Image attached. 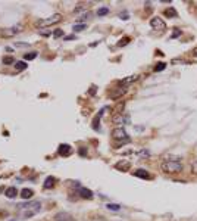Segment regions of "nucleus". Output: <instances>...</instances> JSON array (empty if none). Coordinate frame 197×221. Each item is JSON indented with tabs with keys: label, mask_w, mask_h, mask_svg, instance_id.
Here are the masks:
<instances>
[{
	"label": "nucleus",
	"mask_w": 197,
	"mask_h": 221,
	"mask_svg": "<svg viewBox=\"0 0 197 221\" xmlns=\"http://www.w3.org/2000/svg\"><path fill=\"white\" fill-rule=\"evenodd\" d=\"M28 68V63H25V62H15V69L16 71H24V69Z\"/></svg>",
	"instance_id": "aec40b11"
},
{
	"label": "nucleus",
	"mask_w": 197,
	"mask_h": 221,
	"mask_svg": "<svg viewBox=\"0 0 197 221\" xmlns=\"http://www.w3.org/2000/svg\"><path fill=\"white\" fill-rule=\"evenodd\" d=\"M137 155H138V156H150V152H149L147 149H143V150H140Z\"/></svg>",
	"instance_id": "7c9ffc66"
},
{
	"label": "nucleus",
	"mask_w": 197,
	"mask_h": 221,
	"mask_svg": "<svg viewBox=\"0 0 197 221\" xmlns=\"http://www.w3.org/2000/svg\"><path fill=\"white\" fill-rule=\"evenodd\" d=\"M3 63L5 65H12V63H15V60L12 56H6V58H3Z\"/></svg>",
	"instance_id": "a878e982"
},
{
	"label": "nucleus",
	"mask_w": 197,
	"mask_h": 221,
	"mask_svg": "<svg viewBox=\"0 0 197 221\" xmlns=\"http://www.w3.org/2000/svg\"><path fill=\"white\" fill-rule=\"evenodd\" d=\"M160 168L166 174H180L184 170V165L180 161H165L160 164Z\"/></svg>",
	"instance_id": "f257e3e1"
},
{
	"label": "nucleus",
	"mask_w": 197,
	"mask_h": 221,
	"mask_svg": "<svg viewBox=\"0 0 197 221\" xmlns=\"http://www.w3.org/2000/svg\"><path fill=\"white\" fill-rule=\"evenodd\" d=\"M33 196H34V190H33V189H27V187H25V189H22V190H21V197H22V199H25V201L31 199Z\"/></svg>",
	"instance_id": "2eb2a0df"
},
{
	"label": "nucleus",
	"mask_w": 197,
	"mask_h": 221,
	"mask_svg": "<svg viewBox=\"0 0 197 221\" xmlns=\"http://www.w3.org/2000/svg\"><path fill=\"white\" fill-rule=\"evenodd\" d=\"M5 196H6V197H9V199H15V197H16L18 196V189L16 187H8V189H6V190H5Z\"/></svg>",
	"instance_id": "ddd939ff"
},
{
	"label": "nucleus",
	"mask_w": 197,
	"mask_h": 221,
	"mask_svg": "<svg viewBox=\"0 0 197 221\" xmlns=\"http://www.w3.org/2000/svg\"><path fill=\"white\" fill-rule=\"evenodd\" d=\"M88 221H105L103 218H94V220H88Z\"/></svg>",
	"instance_id": "c9c22d12"
},
{
	"label": "nucleus",
	"mask_w": 197,
	"mask_h": 221,
	"mask_svg": "<svg viewBox=\"0 0 197 221\" xmlns=\"http://www.w3.org/2000/svg\"><path fill=\"white\" fill-rule=\"evenodd\" d=\"M74 38V35H68V37H65V40H72Z\"/></svg>",
	"instance_id": "f704fd0d"
},
{
	"label": "nucleus",
	"mask_w": 197,
	"mask_h": 221,
	"mask_svg": "<svg viewBox=\"0 0 197 221\" xmlns=\"http://www.w3.org/2000/svg\"><path fill=\"white\" fill-rule=\"evenodd\" d=\"M18 208L21 211L25 209H33V211H41V202L40 201H30V202H25V204H19Z\"/></svg>",
	"instance_id": "39448f33"
},
{
	"label": "nucleus",
	"mask_w": 197,
	"mask_h": 221,
	"mask_svg": "<svg viewBox=\"0 0 197 221\" xmlns=\"http://www.w3.org/2000/svg\"><path fill=\"white\" fill-rule=\"evenodd\" d=\"M107 13H109V8H106V6H103V8H100L97 10L99 16H105V15H107Z\"/></svg>",
	"instance_id": "b1692460"
},
{
	"label": "nucleus",
	"mask_w": 197,
	"mask_h": 221,
	"mask_svg": "<svg viewBox=\"0 0 197 221\" xmlns=\"http://www.w3.org/2000/svg\"><path fill=\"white\" fill-rule=\"evenodd\" d=\"M62 21V15L60 13H53L52 16L46 18V19H40V21H37L35 22V25L37 27H50V25H55V24H58Z\"/></svg>",
	"instance_id": "f03ea898"
},
{
	"label": "nucleus",
	"mask_w": 197,
	"mask_h": 221,
	"mask_svg": "<svg viewBox=\"0 0 197 221\" xmlns=\"http://www.w3.org/2000/svg\"><path fill=\"white\" fill-rule=\"evenodd\" d=\"M37 212H40V211H33V209H25V211H22V212H21V217H22V218H30V217H33V215H35Z\"/></svg>",
	"instance_id": "a211bd4d"
},
{
	"label": "nucleus",
	"mask_w": 197,
	"mask_h": 221,
	"mask_svg": "<svg viewBox=\"0 0 197 221\" xmlns=\"http://www.w3.org/2000/svg\"><path fill=\"white\" fill-rule=\"evenodd\" d=\"M180 35H181V31L178 30V28H175V30H174V33H172V35H171V38H178Z\"/></svg>",
	"instance_id": "c756f323"
},
{
	"label": "nucleus",
	"mask_w": 197,
	"mask_h": 221,
	"mask_svg": "<svg viewBox=\"0 0 197 221\" xmlns=\"http://www.w3.org/2000/svg\"><path fill=\"white\" fill-rule=\"evenodd\" d=\"M2 192H5V187H3V186L0 187V193H2Z\"/></svg>",
	"instance_id": "58836bf2"
},
{
	"label": "nucleus",
	"mask_w": 197,
	"mask_h": 221,
	"mask_svg": "<svg viewBox=\"0 0 197 221\" xmlns=\"http://www.w3.org/2000/svg\"><path fill=\"white\" fill-rule=\"evenodd\" d=\"M85 9H87V8H84V6H81V5H80V6H77V8L74 9V12H75V13H78V12H81V10H85Z\"/></svg>",
	"instance_id": "473e14b6"
},
{
	"label": "nucleus",
	"mask_w": 197,
	"mask_h": 221,
	"mask_svg": "<svg viewBox=\"0 0 197 221\" xmlns=\"http://www.w3.org/2000/svg\"><path fill=\"white\" fill-rule=\"evenodd\" d=\"M112 137H113V140H118V142H130V136L124 127H116L112 131Z\"/></svg>",
	"instance_id": "20e7f679"
},
{
	"label": "nucleus",
	"mask_w": 197,
	"mask_h": 221,
	"mask_svg": "<svg viewBox=\"0 0 197 221\" xmlns=\"http://www.w3.org/2000/svg\"><path fill=\"white\" fill-rule=\"evenodd\" d=\"M80 155H81V156H85V155H87V152H85V147H81V149H80Z\"/></svg>",
	"instance_id": "72a5a7b5"
},
{
	"label": "nucleus",
	"mask_w": 197,
	"mask_h": 221,
	"mask_svg": "<svg viewBox=\"0 0 197 221\" xmlns=\"http://www.w3.org/2000/svg\"><path fill=\"white\" fill-rule=\"evenodd\" d=\"M72 220V215L68 212H58L53 217V221H71Z\"/></svg>",
	"instance_id": "9d476101"
},
{
	"label": "nucleus",
	"mask_w": 197,
	"mask_h": 221,
	"mask_svg": "<svg viewBox=\"0 0 197 221\" xmlns=\"http://www.w3.org/2000/svg\"><path fill=\"white\" fill-rule=\"evenodd\" d=\"M115 168L118 171H122V172H127V171L131 168V162L130 161H119L115 164Z\"/></svg>",
	"instance_id": "6e6552de"
},
{
	"label": "nucleus",
	"mask_w": 197,
	"mask_h": 221,
	"mask_svg": "<svg viewBox=\"0 0 197 221\" xmlns=\"http://www.w3.org/2000/svg\"><path fill=\"white\" fill-rule=\"evenodd\" d=\"M53 37H55V38H60V37H63V31H62V30H55V31H53Z\"/></svg>",
	"instance_id": "bb28decb"
},
{
	"label": "nucleus",
	"mask_w": 197,
	"mask_h": 221,
	"mask_svg": "<svg viewBox=\"0 0 197 221\" xmlns=\"http://www.w3.org/2000/svg\"><path fill=\"white\" fill-rule=\"evenodd\" d=\"M24 31V25H21V24H18V25H13V27H9V28H5V30H2V33L0 35L2 37H13V35L19 34V33H22Z\"/></svg>",
	"instance_id": "7ed1b4c3"
},
{
	"label": "nucleus",
	"mask_w": 197,
	"mask_h": 221,
	"mask_svg": "<svg viewBox=\"0 0 197 221\" xmlns=\"http://www.w3.org/2000/svg\"><path fill=\"white\" fill-rule=\"evenodd\" d=\"M193 53H194V55H196V56H197V47H196V49H194V50H193Z\"/></svg>",
	"instance_id": "ea45409f"
},
{
	"label": "nucleus",
	"mask_w": 197,
	"mask_h": 221,
	"mask_svg": "<svg viewBox=\"0 0 197 221\" xmlns=\"http://www.w3.org/2000/svg\"><path fill=\"white\" fill-rule=\"evenodd\" d=\"M163 15L165 16H168V18L177 16V10H175L174 8H166L165 9V12H163Z\"/></svg>",
	"instance_id": "6ab92c4d"
},
{
	"label": "nucleus",
	"mask_w": 197,
	"mask_h": 221,
	"mask_svg": "<svg viewBox=\"0 0 197 221\" xmlns=\"http://www.w3.org/2000/svg\"><path fill=\"white\" fill-rule=\"evenodd\" d=\"M59 155L60 156H69L71 153H72V149H71V146L69 145H60L59 146Z\"/></svg>",
	"instance_id": "f8f14e48"
},
{
	"label": "nucleus",
	"mask_w": 197,
	"mask_h": 221,
	"mask_svg": "<svg viewBox=\"0 0 197 221\" xmlns=\"http://www.w3.org/2000/svg\"><path fill=\"white\" fill-rule=\"evenodd\" d=\"M128 122H130V117L125 114H119V115L113 117V124H116V125H127Z\"/></svg>",
	"instance_id": "0eeeda50"
},
{
	"label": "nucleus",
	"mask_w": 197,
	"mask_h": 221,
	"mask_svg": "<svg viewBox=\"0 0 197 221\" xmlns=\"http://www.w3.org/2000/svg\"><path fill=\"white\" fill-rule=\"evenodd\" d=\"M78 193H80V196H81L82 199H93V192H91L90 189H87V187H80Z\"/></svg>",
	"instance_id": "9b49d317"
},
{
	"label": "nucleus",
	"mask_w": 197,
	"mask_h": 221,
	"mask_svg": "<svg viewBox=\"0 0 197 221\" xmlns=\"http://www.w3.org/2000/svg\"><path fill=\"white\" fill-rule=\"evenodd\" d=\"M134 176H135V177H138V179H144V180H149V179H150V174H149V171L143 170V168H138V170H135Z\"/></svg>",
	"instance_id": "4468645a"
},
{
	"label": "nucleus",
	"mask_w": 197,
	"mask_h": 221,
	"mask_svg": "<svg viewBox=\"0 0 197 221\" xmlns=\"http://www.w3.org/2000/svg\"><path fill=\"white\" fill-rule=\"evenodd\" d=\"M128 42H130V37H125V38H122L121 42L118 43V46H125V44H128Z\"/></svg>",
	"instance_id": "2f4dec72"
},
{
	"label": "nucleus",
	"mask_w": 197,
	"mask_h": 221,
	"mask_svg": "<svg viewBox=\"0 0 197 221\" xmlns=\"http://www.w3.org/2000/svg\"><path fill=\"white\" fill-rule=\"evenodd\" d=\"M102 114H103V111H100V112H99L97 115H96V118L93 119V128H94V130H99V121H100V118H102Z\"/></svg>",
	"instance_id": "412c9836"
},
{
	"label": "nucleus",
	"mask_w": 197,
	"mask_h": 221,
	"mask_svg": "<svg viewBox=\"0 0 197 221\" xmlns=\"http://www.w3.org/2000/svg\"><path fill=\"white\" fill-rule=\"evenodd\" d=\"M55 183H56V179L55 177H47V179L44 180V189H52V187L55 186Z\"/></svg>",
	"instance_id": "f3484780"
},
{
	"label": "nucleus",
	"mask_w": 197,
	"mask_h": 221,
	"mask_svg": "<svg viewBox=\"0 0 197 221\" xmlns=\"http://www.w3.org/2000/svg\"><path fill=\"white\" fill-rule=\"evenodd\" d=\"M121 18H125V19H127V18H128V15H127V13H121Z\"/></svg>",
	"instance_id": "4c0bfd02"
},
{
	"label": "nucleus",
	"mask_w": 197,
	"mask_h": 221,
	"mask_svg": "<svg viewBox=\"0 0 197 221\" xmlns=\"http://www.w3.org/2000/svg\"><path fill=\"white\" fill-rule=\"evenodd\" d=\"M9 221H15V220H9Z\"/></svg>",
	"instance_id": "a19ab883"
},
{
	"label": "nucleus",
	"mask_w": 197,
	"mask_h": 221,
	"mask_svg": "<svg viewBox=\"0 0 197 221\" xmlns=\"http://www.w3.org/2000/svg\"><path fill=\"white\" fill-rule=\"evenodd\" d=\"M166 68V63H163V62H160V63H157L156 65V68H155V71H163V69Z\"/></svg>",
	"instance_id": "c85d7f7f"
},
{
	"label": "nucleus",
	"mask_w": 197,
	"mask_h": 221,
	"mask_svg": "<svg viewBox=\"0 0 197 221\" xmlns=\"http://www.w3.org/2000/svg\"><path fill=\"white\" fill-rule=\"evenodd\" d=\"M16 46H19V47H22V46H27V44H25V43H22V42H21V43H18Z\"/></svg>",
	"instance_id": "e433bc0d"
},
{
	"label": "nucleus",
	"mask_w": 197,
	"mask_h": 221,
	"mask_svg": "<svg viewBox=\"0 0 197 221\" xmlns=\"http://www.w3.org/2000/svg\"><path fill=\"white\" fill-rule=\"evenodd\" d=\"M106 208L109 209V211H119V209H121V205H118V204H107Z\"/></svg>",
	"instance_id": "5701e85b"
},
{
	"label": "nucleus",
	"mask_w": 197,
	"mask_h": 221,
	"mask_svg": "<svg viewBox=\"0 0 197 221\" xmlns=\"http://www.w3.org/2000/svg\"><path fill=\"white\" fill-rule=\"evenodd\" d=\"M191 174H193V176H197V159L193 161V164H191Z\"/></svg>",
	"instance_id": "cd10ccee"
},
{
	"label": "nucleus",
	"mask_w": 197,
	"mask_h": 221,
	"mask_svg": "<svg viewBox=\"0 0 197 221\" xmlns=\"http://www.w3.org/2000/svg\"><path fill=\"white\" fill-rule=\"evenodd\" d=\"M127 92H128V90H127V87H124V85H122V87H118L115 92H112V93H110V99L116 100V99H119L121 96H124Z\"/></svg>",
	"instance_id": "1a4fd4ad"
},
{
	"label": "nucleus",
	"mask_w": 197,
	"mask_h": 221,
	"mask_svg": "<svg viewBox=\"0 0 197 221\" xmlns=\"http://www.w3.org/2000/svg\"><path fill=\"white\" fill-rule=\"evenodd\" d=\"M135 80H138V75L127 77V78H124V80H121V81H119V85H124V87H127L128 84H131V83H134Z\"/></svg>",
	"instance_id": "dca6fc26"
},
{
	"label": "nucleus",
	"mask_w": 197,
	"mask_h": 221,
	"mask_svg": "<svg viewBox=\"0 0 197 221\" xmlns=\"http://www.w3.org/2000/svg\"><path fill=\"white\" fill-rule=\"evenodd\" d=\"M37 52H28V53H25L24 55V59L25 60H33V59H35L37 58Z\"/></svg>",
	"instance_id": "4be33fe9"
},
{
	"label": "nucleus",
	"mask_w": 197,
	"mask_h": 221,
	"mask_svg": "<svg viewBox=\"0 0 197 221\" xmlns=\"http://www.w3.org/2000/svg\"><path fill=\"white\" fill-rule=\"evenodd\" d=\"M87 28V24H75L74 25V31H82Z\"/></svg>",
	"instance_id": "393cba45"
},
{
	"label": "nucleus",
	"mask_w": 197,
	"mask_h": 221,
	"mask_svg": "<svg viewBox=\"0 0 197 221\" xmlns=\"http://www.w3.org/2000/svg\"><path fill=\"white\" fill-rule=\"evenodd\" d=\"M150 25H152L153 30H156V31H165V30H166V22L159 16L152 18V19H150Z\"/></svg>",
	"instance_id": "423d86ee"
}]
</instances>
